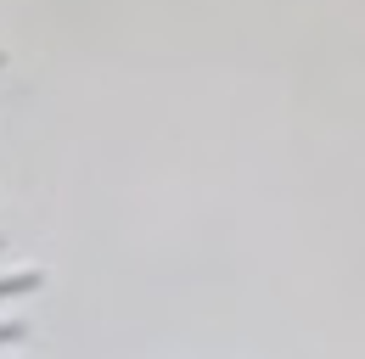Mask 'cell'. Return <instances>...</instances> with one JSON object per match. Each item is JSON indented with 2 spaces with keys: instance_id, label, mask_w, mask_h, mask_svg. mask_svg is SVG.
Returning a JSON list of instances; mask_svg holds the SVG:
<instances>
[{
  "instance_id": "obj_1",
  "label": "cell",
  "mask_w": 365,
  "mask_h": 359,
  "mask_svg": "<svg viewBox=\"0 0 365 359\" xmlns=\"http://www.w3.org/2000/svg\"><path fill=\"white\" fill-rule=\"evenodd\" d=\"M40 269H11V275H0V303L6 298H23V292H40Z\"/></svg>"
},
{
  "instance_id": "obj_2",
  "label": "cell",
  "mask_w": 365,
  "mask_h": 359,
  "mask_svg": "<svg viewBox=\"0 0 365 359\" xmlns=\"http://www.w3.org/2000/svg\"><path fill=\"white\" fill-rule=\"evenodd\" d=\"M23 337H29L23 320H0V348H6V343H23Z\"/></svg>"
},
{
  "instance_id": "obj_3",
  "label": "cell",
  "mask_w": 365,
  "mask_h": 359,
  "mask_svg": "<svg viewBox=\"0 0 365 359\" xmlns=\"http://www.w3.org/2000/svg\"><path fill=\"white\" fill-rule=\"evenodd\" d=\"M0 247H6V241H0Z\"/></svg>"
}]
</instances>
